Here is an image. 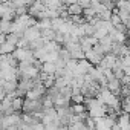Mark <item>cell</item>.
<instances>
[{
	"instance_id": "cell-1",
	"label": "cell",
	"mask_w": 130,
	"mask_h": 130,
	"mask_svg": "<svg viewBox=\"0 0 130 130\" xmlns=\"http://www.w3.org/2000/svg\"><path fill=\"white\" fill-rule=\"evenodd\" d=\"M106 87H107L113 95L119 96V93H121V87H122V83H121V80H118V78H112V80L107 81Z\"/></svg>"
},
{
	"instance_id": "cell-2",
	"label": "cell",
	"mask_w": 130,
	"mask_h": 130,
	"mask_svg": "<svg viewBox=\"0 0 130 130\" xmlns=\"http://www.w3.org/2000/svg\"><path fill=\"white\" fill-rule=\"evenodd\" d=\"M84 60H87L90 64H93V66H98V64H100V61L103 60V57H101L100 54H96L93 49H90V51L84 52Z\"/></svg>"
},
{
	"instance_id": "cell-3",
	"label": "cell",
	"mask_w": 130,
	"mask_h": 130,
	"mask_svg": "<svg viewBox=\"0 0 130 130\" xmlns=\"http://www.w3.org/2000/svg\"><path fill=\"white\" fill-rule=\"evenodd\" d=\"M98 44L103 47L104 54H110V52H112V46H113V40H112V37L107 34L106 37H103V38L98 40Z\"/></svg>"
},
{
	"instance_id": "cell-4",
	"label": "cell",
	"mask_w": 130,
	"mask_h": 130,
	"mask_svg": "<svg viewBox=\"0 0 130 130\" xmlns=\"http://www.w3.org/2000/svg\"><path fill=\"white\" fill-rule=\"evenodd\" d=\"M15 44H12V43H9V41H6L5 40V43L0 46V55H11L14 51H15Z\"/></svg>"
},
{
	"instance_id": "cell-5",
	"label": "cell",
	"mask_w": 130,
	"mask_h": 130,
	"mask_svg": "<svg viewBox=\"0 0 130 130\" xmlns=\"http://www.w3.org/2000/svg\"><path fill=\"white\" fill-rule=\"evenodd\" d=\"M68 14L69 15H81L83 14V8L78 3H72L68 6Z\"/></svg>"
},
{
	"instance_id": "cell-6",
	"label": "cell",
	"mask_w": 130,
	"mask_h": 130,
	"mask_svg": "<svg viewBox=\"0 0 130 130\" xmlns=\"http://www.w3.org/2000/svg\"><path fill=\"white\" fill-rule=\"evenodd\" d=\"M23 101H25V98H22V96H14L12 98V109H14V112H22Z\"/></svg>"
},
{
	"instance_id": "cell-7",
	"label": "cell",
	"mask_w": 130,
	"mask_h": 130,
	"mask_svg": "<svg viewBox=\"0 0 130 130\" xmlns=\"http://www.w3.org/2000/svg\"><path fill=\"white\" fill-rule=\"evenodd\" d=\"M71 112L72 115H81V113H86V106L84 104H72L71 106Z\"/></svg>"
}]
</instances>
